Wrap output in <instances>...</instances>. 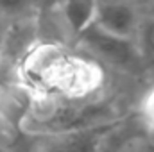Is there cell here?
<instances>
[{
	"instance_id": "52a82bcc",
	"label": "cell",
	"mask_w": 154,
	"mask_h": 152,
	"mask_svg": "<svg viewBox=\"0 0 154 152\" xmlns=\"http://www.w3.org/2000/svg\"><path fill=\"white\" fill-rule=\"evenodd\" d=\"M97 0H59V11L65 27L77 36L91 23Z\"/></svg>"
},
{
	"instance_id": "4fadbf2b",
	"label": "cell",
	"mask_w": 154,
	"mask_h": 152,
	"mask_svg": "<svg viewBox=\"0 0 154 152\" xmlns=\"http://www.w3.org/2000/svg\"><path fill=\"white\" fill-rule=\"evenodd\" d=\"M0 152H11V150H9V149H7V147H4V145H2V143H0Z\"/></svg>"
},
{
	"instance_id": "3957f363",
	"label": "cell",
	"mask_w": 154,
	"mask_h": 152,
	"mask_svg": "<svg viewBox=\"0 0 154 152\" xmlns=\"http://www.w3.org/2000/svg\"><path fill=\"white\" fill-rule=\"evenodd\" d=\"M75 38L77 43L99 65L104 63L124 74H140L145 68V61L134 39L111 36L97 29L93 23L84 27Z\"/></svg>"
},
{
	"instance_id": "30bf717a",
	"label": "cell",
	"mask_w": 154,
	"mask_h": 152,
	"mask_svg": "<svg viewBox=\"0 0 154 152\" xmlns=\"http://www.w3.org/2000/svg\"><path fill=\"white\" fill-rule=\"evenodd\" d=\"M142 114L145 123L154 131V88L151 91H147V95L142 100Z\"/></svg>"
},
{
	"instance_id": "ba28073f",
	"label": "cell",
	"mask_w": 154,
	"mask_h": 152,
	"mask_svg": "<svg viewBox=\"0 0 154 152\" xmlns=\"http://www.w3.org/2000/svg\"><path fill=\"white\" fill-rule=\"evenodd\" d=\"M134 41H136V47H138L145 65H149V63L154 65V16L142 13Z\"/></svg>"
},
{
	"instance_id": "8992f818",
	"label": "cell",
	"mask_w": 154,
	"mask_h": 152,
	"mask_svg": "<svg viewBox=\"0 0 154 152\" xmlns=\"http://www.w3.org/2000/svg\"><path fill=\"white\" fill-rule=\"evenodd\" d=\"M38 22L34 18L20 16L14 22H7V29L0 45V65H7L13 72L16 70L22 57L38 41Z\"/></svg>"
},
{
	"instance_id": "8fae6325",
	"label": "cell",
	"mask_w": 154,
	"mask_h": 152,
	"mask_svg": "<svg viewBox=\"0 0 154 152\" xmlns=\"http://www.w3.org/2000/svg\"><path fill=\"white\" fill-rule=\"evenodd\" d=\"M5 29H7V22H4L0 18V45H2V39H4V34H5Z\"/></svg>"
},
{
	"instance_id": "5b68a950",
	"label": "cell",
	"mask_w": 154,
	"mask_h": 152,
	"mask_svg": "<svg viewBox=\"0 0 154 152\" xmlns=\"http://www.w3.org/2000/svg\"><path fill=\"white\" fill-rule=\"evenodd\" d=\"M115 123L116 122H111L70 132L39 136L41 141L38 143L34 152H100L106 136L111 132Z\"/></svg>"
},
{
	"instance_id": "7a4b0ae2",
	"label": "cell",
	"mask_w": 154,
	"mask_h": 152,
	"mask_svg": "<svg viewBox=\"0 0 154 152\" xmlns=\"http://www.w3.org/2000/svg\"><path fill=\"white\" fill-rule=\"evenodd\" d=\"M115 122L111 108L91 99L72 100L56 95L32 97L20 127L34 136H52Z\"/></svg>"
},
{
	"instance_id": "6da1fadb",
	"label": "cell",
	"mask_w": 154,
	"mask_h": 152,
	"mask_svg": "<svg viewBox=\"0 0 154 152\" xmlns=\"http://www.w3.org/2000/svg\"><path fill=\"white\" fill-rule=\"evenodd\" d=\"M14 81L32 97L56 95L86 100L104 84L102 66L59 41L38 39L14 70Z\"/></svg>"
},
{
	"instance_id": "9c48e42d",
	"label": "cell",
	"mask_w": 154,
	"mask_h": 152,
	"mask_svg": "<svg viewBox=\"0 0 154 152\" xmlns=\"http://www.w3.org/2000/svg\"><path fill=\"white\" fill-rule=\"evenodd\" d=\"M32 4L34 0H0V14L20 18L31 9Z\"/></svg>"
},
{
	"instance_id": "5bb4252c",
	"label": "cell",
	"mask_w": 154,
	"mask_h": 152,
	"mask_svg": "<svg viewBox=\"0 0 154 152\" xmlns=\"http://www.w3.org/2000/svg\"><path fill=\"white\" fill-rule=\"evenodd\" d=\"M149 2H154V0H149ZM149 2H147V4H149Z\"/></svg>"
},
{
	"instance_id": "277c9868",
	"label": "cell",
	"mask_w": 154,
	"mask_h": 152,
	"mask_svg": "<svg viewBox=\"0 0 154 152\" xmlns=\"http://www.w3.org/2000/svg\"><path fill=\"white\" fill-rule=\"evenodd\" d=\"M142 13L124 0H97L91 23L118 38L134 39Z\"/></svg>"
},
{
	"instance_id": "7c38bea8",
	"label": "cell",
	"mask_w": 154,
	"mask_h": 152,
	"mask_svg": "<svg viewBox=\"0 0 154 152\" xmlns=\"http://www.w3.org/2000/svg\"><path fill=\"white\" fill-rule=\"evenodd\" d=\"M145 14H151L154 16V2H149V4H145V11H143Z\"/></svg>"
}]
</instances>
